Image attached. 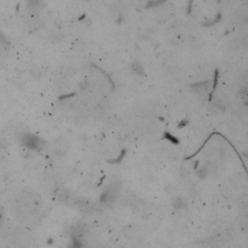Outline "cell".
<instances>
[{
	"mask_svg": "<svg viewBox=\"0 0 248 248\" xmlns=\"http://www.w3.org/2000/svg\"><path fill=\"white\" fill-rule=\"evenodd\" d=\"M80 87H82L83 89H87V87H88L87 82H86V80H83V82L80 83Z\"/></svg>",
	"mask_w": 248,
	"mask_h": 248,
	"instance_id": "obj_8",
	"label": "cell"
},
{
	"mask_svg": "<svg viewBox=\"0 0 248 248\" xmlns=\"http://www.w3.org/2000/svg\"><path fill=\"white\" fill-rule=\"evenodd\" d=\"M209 173V168L207 166H204L197 172V175L200 178H205Z\"/></svg>",
	"mask_w": 248,
	"mask_h": 248,
	"instance_id": "obj_4",
	"label": "cell"
},
{
	"mask_svg": "<svg viewBox=\"0 0 248 248\" xmlns=\"http://www.w3.org/2000/svg\"><path fill=\"white\" fill-rule=\"evenodd\" d=\"M173 205L176 209H183L187 206V201L183 197H177L173 200Z\"/></svg>",
	"mask_w": 248,
	"mask_h": 248,
	"instance_id": "obj_2",
	"label": "cell"
},
{
	"mask_svg": "<svg viewBox=\"0 0 248 248\" xmlns=\"http://www.w3.org/2000/svg\"><path fill=\"white\" fill-rule=\"evenodd\" d=\"M28 6L30 9H36L38 7V0H28Z\"/></svg>",
	"mask_w": 248,
	"mask_h": 248,
	"instance_id": "obj_7",
	"label": "cell"
},
{
	"mask_svg": "<svg viewBox=\"0 0 248 248\" xmlns=\"http://www.w3.org/2000/svg\"><path fill=\"white\" fill-rule=\"evenodd\" d=\"M131 69H132V72L135 74V75H138V76L143 75V73H144V69L140 63H133Z\"/></svg>",
	"mask_w": 248,
	"mask_h": 248,
	"instance_id": "obj_3",
	"label": "cell"
},
{
	"mask_svg": "<svg viewBox=\"0 0 248 248\" xmlns=\"http://www.w3.org/2000/svg\"><path fill=\"white\" fill-rule=\"evenodd\" d=\"M240 98H241V100H242L243 102H246V100H247V89H246V87H244V88H242L240 90Z\"/></svg>",
	"mask_w": 248,
	"mask_h": 248,
	"instance_id": "obj_6",
	"label": "cell"
},
{
	"mask_svg": "<svg viewBox=\"0 0 248 248\" xmlns=\"http://www.w3.org/2000/svg\"><path fill=\"white\" fill-rule=\"evenodd\" d=\"M2 219H3V209H2V207L0 206V224L2 222Z\"/></svg>",
	"mask_w": 248,
	"mask_h": 248,
	"instance_id": "obj_9",
	"label": "cell"
},
{
	"mask_svg": "<svg viewBox=\"0 0 248 248\" xmlns=\"http://www.w3.org/2000/svg\"><path fill=\"white\" fill-rule=\"evenodd\" d=\"M22 142L25 146L29 147V148H39V147H41L43 144L41 139H39L33 135H30V134L24 135L22 138Z\"/></svg>",
	"mask_w": 248,
	"mask_h": 248,
	"instance_id": "obj_1",
	"label": "cell"
},
{
	"mask_svg": "<svg viewBox=\"0 0 248 248\" xmlns=\"http://www.w3.org/2000/svg\"><path fill=\"white\" fill-rule=\"evenodd\" d=\"M209 83H201L199 84H196V85H194V89H195L197 92L199 93H204L206 91L207 87H209V85H206Z\"/></svg>",
	"mask_w": 248,
	"mask_h": 248,
	"instance_id": "obj_5",
	"label": "cell"
}]
</instances>
